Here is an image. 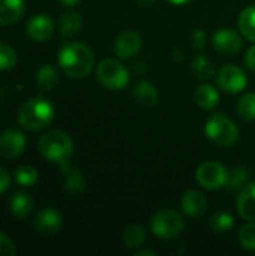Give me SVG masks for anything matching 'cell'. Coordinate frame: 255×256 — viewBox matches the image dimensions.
Listing matches in <instances>:
<instances>
[{
	"mask_svg": "<svg viewBox=\"0 0 255 256\" xmlns=\"http://www.w3.org/2000/svg\"><path fill=\"white\" fill-rule=\"evenodd\" d=\"M9 206H11V212L14 216L24 219L33 210V200L30 198V195H27L24 192H18L11 198Z\"/></svg>",
	"mask_w": 255,
	"mask_h": 256,
	"instance_id": "cell-22",
	"label": "cell"
},
{
	"mask_svg": "<svg viewBox=\"0 0 255 256\" xmlns=\"http://www.w3.org/2000/svg\"><path fill=\"white\" fill-rule=\"evenodd\" d=\"M194 99L200 108H203L206 111H213L219 104V92L212 84H201L195 90Z\"/></svg>",
	"mask_w": 255,
	"mask_h": 256,
	"instance_id": "cell-17",
	"label": "cell"
},
{
	"mask_svg": "<svg viewBox=\"0 0 255 256\" xmlns=\"http://www.w3.org/2000/svg\"><path fill=\"white\" fill-rule=\"evenodd\" d=\"M245 64H246V68H248L251 72H254L255 74V45H252V46L248 50V52L245 54Z\"/></svg>",
	"mask_w": 255,
	"mask_h": 256,
	"instance_id": "cell-35",
	"label": "cell"
},
{
	"mask_svg": "<svg viewBox=\"0 0 255 256\" xmlns=\"http://www.w3.org/2000/svg\"><path fill=\"white\" fill-rule=\"evenodd\" d=\"M83 26L81 16L77 12H66L59 20V32L63 38L75 36Z\"/></svg>",
	"mask_w": 255,
	"mask_h": 256,
	"instance_id": "cell-21",
	"label": "cell"
},
{
	"mask_svg": "<svg viewBox=\"0 0 255 256\" xmlns=\"http://www.w3.org/2000/svg\"><path fill=\"white\" fill-rule=\"evenodd\" d=\"M96 76L102 87L119 92L129 84L128 69L116 58H104L96 68Z\"/></svg>",
	"mask_w": 255,
	"mask_h": 256,
	"instance_id": "cell-6",
	"label": "cell"
},
{
	"mask_svg": "<svg viewBox=\"0 0 255 256\" xmlns=\"http://www.w3.org/2000/svg\"><path fill=\"white\" fill-rule=\"evenodd\" d=\"M233 226H234V218L227 212L215 213L210 218V228L218 234H224V232L233 230Z\"/></svg>",
	"mask_w": 255,
	"mask_h": 256,
	"instance_id": "cell-27",
	"label": "cell"
},
{
	"mask_svg": "<svg viewBox=\"0 0 255 256\" xmlns=\"http://www.w3.org/2000/svg\"><path fill=\"white\" fill-rule=\"evenodd\" d=\"M41 154L54 164H66L74 154V142L71 136L62 130H50L39 138L38 142Z\"/></svg>",
	"mask_w": 255,
	"mask_h": 256,
	"instance_id": "cell-3",
	"label": "cell"
},
{
	"mask_svg": "<svg viewBox=\"0 0 255 256\" xmlns=\"http://www.w3.org/2000/svg\"><path fill=\"white\" fill-rule=\"evenodd\" d=\"M137 256H155V252H152V250H141V252H138Z\"/></svg>",
	"mask_w": 255,
	"mask_h": 256,
	"instance_id": "cell-37",
	"label": "cell"
},
{
	"mask_svg": "<svg viewBox=\"0 0 255 256\" xmlns=\"http://www.w3.org/2000/svg\"><path fill=\"white\" fill-rule=\"evenodd\" d=\"M218 87L225 93H240L248 86L246 74L236 64L222 66L216 76Z\"/></svg>",
	"mask_w": 255,
	"mask_h": 256,
	"instance_id": "cell-8",
	"label": "cell"
},
{
	"mask_svg": "<svg viewBox=\"0 0 255 256\" xmlns=\"http://www.w3.org/2000/svg\"><path fill=\"white\" fill-rule=\"evenodd\" d=\"M237 26L243 38H246L251 42H255V4L246 6L240 12Z\"/></svg>",
	"mask_w": 255,
	"mask_h": 256,
	"instance_id": "cell-20",
	"label": "cell"
},
{
	"mask_svg": "<svg viewBox=\"0 0 255 256\" xmlns=\"http://www.w3.org/2000/svg\"><path fill=\"white\" fill-rule=\"evenodd\" d=\"M146 230L141 226V225H137V224H132L129 226L125 228L123 231V236H122V240H123V244L129 249H137L140 246L144 244L146 242Z\"/></svg>",
	"mask_w": 255,
	"mask_h": 256,
	"instance_id": "cell-23",
	"label": "cell"
},
{
	"mask_svg": "<svg viewBox=\"0 0 255 256\" xmlns=\"http://www.w3.org/2000/svg\"><path fill=\"white\" fill-rule=\"evenodd\" d=\"M237 114L246 120V122H252L255 120V93L249 92L245 93L239 102H237Z\"/></svg>",
	"mask_w": 255,
	"mask_h": 256,
	"instance_id": "cell-26",
	"label": "cell"
},
{
	"mask_svg": "<svg viewBox=\"0 0 255 256\" xmlns=\"http://www.w3.org/2000/svg\"><path fill=\"white\" fill-rule=\"evenodd\" d=\"M54 106L44 98H33L26 100L18 110V123L30 130L47 128L54 120Z\"/></svg>",
	"mask_w": 255,
	"mask_h": 256,
	"instance_id": "cell-2",
	"label": "cell"
},
{
	"mask_svg": "<svg viewBox=\"0 0 255 256\" xmlns=\"http://www.w3.org/2000/svg\"><path fill=\"white\" fill-rule=\"evenodd\" d=\"M11 186V176L5 168H0V195L5 194Z\"/></svg>",
	"mask_w": 255,
	"mask_h": 256,
	"instance_id": "cell-34",
	"label": "cell"
},
{
	"mask_svg": "<svg viewBox=\"0 0 255 256\" xmlns=\"http://www.w3.org/2000/svg\"><path fill=\"white\" fill-rule=\"evenodd\" d=\"M26 32H27V36L32 40H35V42H45L54 33V21L48 15H45V14H38V15L32 16L27 21Z\"/></svg>",
	"mask_w": 255,
	"mask_h": 256,
	"instance_id": "cell-13",
	"label": "cell"
},
{
	"mask_svg": "<svg viewBox=\"0 0 255 256\" xmlns=\"http://www.w3.org/2000/svg\"><path fill=\"white\" fill-rule=\"evenodd\" d=\"M249 170L246 166H237L234 168L230 176H228V182H227V190L230 192H236V190H242L248 183H249Z\"/></svg>",
	"mask_w": 255,
	"mask_h": 256,
	"instance_id": "cell-25",
	"label": "cell"
},
{
	"mask_svg": "<svg viewBox=\"0 0 255 256\" xmlns=\"http://www.w3.org/2000/svg\"><path fill=\"white\" fill-rule=\"evenodd\" d=\"M192 72L197 75V78H210L215 74V68L212 64V62L206 57V56H197L192 62Z\"/></svg>",
	"mask_w": 255,
	"mask_h": 256,
	"instance_id": "cell-29",
	"label": "cell"
},
{
	"mask_svg": "<svg viewBox=\"0 0 255 256\" xmlns=\"http://www.w3.org/2000/svg\"><path fill=\"white\" fill-rule=\"evenodd\" d=\"M228 170L215 160H207L203 162L195 172V178L198 182V184L204 189L209 190H216V189H222L227 186L228 182Z\"/></svg>",
	"mask_w": 255,
	"mask_h": 256,
	"instance_id": "cell-7",
	"label": "cell"
},
{
	"mask_svg": "<svg viewBox=\"0 0 255 256\" xmlns=\"http://www.w3.org/2000/svg\"><path fill=\"white\" fill-rule=\"evenodd\" d=\"M170 3H173V4H186V3H189L191 0H168Z\"/></svg>",
	"mask_w": 255,
	"mask_h": 256,
	"instance_id": "cell-38",
	"label": "cell"
},
{
	"mask_svg": "<svg viewBox=\"0 0 255 256\" xmlns=\"http://www.w3.org/2000/svg\"><path fill=\"white\" fill-rule=\"evenodd\" d=\"M17 254V248L14 242L3 232H0V256H14Z\"/></svg>",
	"mask_w": 255,
	"mask_h": 256,
	"instance_id": "cell-32",
	"label": "cell"
},
{
	"mask_svg": "<svg viewBox=\"0 0 255 256\" xmlns=\"http://www.w3.org/2000/svg\"><path fill=\"white\" fill-rule=\"evenodd\" d=\"M62 225H63L62 214L51 207L39 210L38 214L35 216V220H33V226H35L36 232H39L42 236L57 234L62 230Z\"/></svg>",
	"mask_w": 255,
	"mask_h": 256,
	"instance_id": "cell-12",
	"label": "cell"
},
{
	"mask_svg": "<svg viewBox=\"0 0 255 256\" xmlns=\"http://www.w3.org/2000/svg\"><path fill=\"white\" fill-rule=\"evenodd\" d=\"M138 2H140L141 4H146V6H149V4H152L155 0H138Z\"/></svg>",
	"mask_w": 255,
	"mask_h": 256,
	"instance_id": "cell-39",
	"label": "cell"
},
{
	"mask_svg": "<svg viewBox=\"0 0 255 256\" xmlns=\"http://www.w3.org/2000/svg\"><path fill=\"white\" fill-rule=\"evenodd\" d=\"M27 147L26 135L17 129H8L0 134V156L5 159H15L24 153Z\"/></svg>",
	"mask_w": 255,
	"mask_h": 256,
	"instance_id": "cell-9",
	"label": "cell"
},
{
	"mask_svg": "<svg viewBox=\"0 0 255 256\" xmlns=\"http://www.w3.org/2000/svg\"><path fill=\"white\" fill-rule=\"evenodd\" d=\"M39 174L36 171V168L29 166V165H23L15 171V180L20 186L23 188H32L38 183Z\"/></svg>",
	"mask_w": 255,
	"mask_h": 256,
	"instance_id": "cell-28",
	"label": "cell"
},
{
	"mask_svg": "<svg viewBox=\"0 0 255 256\" xmlns=\"http://www.w3.org/2000/svg\"><path fill=\"white\" fill-rule=\"evenodd\" d=\"M180 208L189 218H201L207 210V200L198 190H188L180 198Z\"/></svg>",
	"mask_w": 255,
	"mask_h": 256,
	"instance_id": "cell-14",
	"label": "cell"
},
{
	"mask_svg": "<svg viewBox=\"0 0 255 256\" xmlns=\"http://www.w3.org/2000/svg\"><path fill=\"white\" fill-rule=\"evenodd\" d=\"M59 66L74 80L86 78L95 66V54L90 46L81 42H68L59 51Z\"/></svg>",
	"mask_w": 255,
	"mask_h": 256,
	"instance_id": "cell-1",
	"label": "cell"
},
{
	"mask_svg": "<svg viewBox=\"0 0 255 256\" xmlns=\"http://www.w3.org/2000/svg\"><path fill=\"white\" fill-rule=\"evenodd\" d=\"M150 228L158 238L174 240L185 231V220L177 212L170 208H162L153 214Z\"/></svg>",
	"mask_w": 255,
	"mask_h": 256,
	"instance_id": "cell-5",
	"label": "cell"
},
{
	"mask_svg": "<svg viewBox=\"0 0 255 256\" xmlns=\"http://www.w3.org/2000/svg\"><path fill=\"white\" fill-rule=\"evenodd\" d=\"M237 213L242 219L255 222V182H249L237 196Z\"/></svg>",
	"mask_w": 255,
	"mask_h": 256,
	"instance_id": "cell-15",
	"label": "cell"
},
{
	"mask_svg": "<svg viewBox=\"0 0 255 256\" xmlns=\"http://www.w3.org/2000/svg\"><path fill=\"white\" fill-rule=\"evenodd\" d=\"M191 42H192V46L195 50H203L207 44V34L203 28H197L194 33H192V38H191Z\"/></svg>",
	"mask_w": 255,
	"mask_h": 256,
	"instance_id": "cell-33",
	"label": "cell"
},
{
	"mask_svg": "<svg viewBox=\"0 0 255 256\" xmlns=\"http://www.w3.org/2000/svg\"><path fill=\"white\" fill-rule=\"evenodd\" d=\"M36 82L44 90H53L57 86V82H59L57 70L53 66H50V64L41 66L36 70Z\"/></svg>",
	"mask_w": 255,
	"mask_h": 256,
	"instance_id": "cell-24",
	"label": "cell"
},
{
	"mask_svg": "<svg viewBox=\"0 0 255 256\" xmlns=\"http://www.w3.org/2000/svg\"><path fill=\"white\" fill-rule=\"evenodd\" d=\"M134 98L140 105L144 106H155L159 102V92L158 88L149 81H138L134 87Z\"/></svg>",
	"mask_w": 255,
	"mask_h": 256,
	"instance_id": "cell-18",
	"label": "cell"
},
{
	"mask_svg": "<svg viewBox=\"0 0 255 256\" xmlns=\"http://www.w3.org/2000/svg\"><path fill=\"white\" fill-rule=\"evenodd\" d=\"M143 46L141 36L134 30H126L120 33L114 40V51L119 58L122 60H131L134 58Z\"/></svg>",
	"mask_w": 255,
	"mask_h": 256,
	"instance_id": "cell-10",
	"label": "cell"
},
{
	"mask_svg": "<svg viewBox=\"0 0 255 256\" xmlns=\"http://www.w3.org/2000/svg\"><path fill=\"white\" fill-rule=\"evenodd\" d=\"M26 9L24 0H0V26L17 22Z\"/></svg>",
	"mask_w": 255,
	"mask_h": 256,
	"instance_id": "cell-16",
	"label": "cell"
},
{
	"mask_svg": "<svg viewBox=\"0 0 255 256\" xmlns=\"http://www.w3.org/2000/svg\"><path fill=\"white\" fill-rule=\"evenodd\" d=\"M213 46L222 56H236L242 48V36L233 28L224 27L213 34Z\"/></svg>",
	"mask_w": 255,
	"mask_h": 256,
	"instance_id": "cell-11",
	"label": "cell"
},
{
	"mask_svg": "<svg viewBox=\"0 0 255 256\" xmlns=\"http://www.w3.org/2000/svg\"><path fill=\"white\" fill-rule=\"evenodd\" d=\"M80 0H60V3H63L65 6H74V4H77Z\"/></svg>",
	"mask_w": 255,
	"mask_h": 256,
	"instance_id": "cell-36",
	"label": "cell"
},
{
	"mask_svg": "<svg viewBox=\"0 0 255 256\" xmlns=\"http://www.w3.org/2000/svg\"><path fill=\"white\" fill-rule=\"evenodd\" d=\"M239 243L243 249L255 252V222H248L240 228Z\"/></svg>",
	"mask_w": 255,
	"mask_h": 256,
	"instance_id": "cell-30",
	"label": "cell"
},
{
	"mask_svg": "<svg viewBox=\"0 0 255 256\" xmlns=\"http://www.w3.org/2000/svg\"><path fill=\"white\" fill-rule=\"evenodd\" d=\"M60 171L63 172V180H65V188L66 190L72 192V194H78L83 192L86 188V180L81 174L80 170L74 168L69 165V162L62 164L60 165Z\"/></svg>",
	"mask_w": 255,
	"mask_h": 256,
	"instance_id": "cell-19",
	"label": "cell"
},
{
	"mask_svg": "<svg viewBox=\"0 0 255 256\" xmlns=\"http://www.w3.org/2000/svg\"><path fill=\"white\" fill-rule=\"evenodd\" d=\"M206 136L219 147H230L239 140L237 124L225 114H213L204 126Z\"/></svg>",
	"mask_w": 255,
	"mask_h": 256,
	"instance_id": "cell-4",
	"label": "cell"
},
{
	"mask_svg": "<svg viewBox=\"0 0 255 256\" xmlns=\"http://www.w3.org/2000/svg\"><path fill=\"white\" fill-rule=\"evenodd\" d=\"M17 60H18L17 51L11 45L0 42V70L12 69L17 64Z\"/></svg>",
	"mask_w": 255,
	"mask_h": 256,
	"instance_id": "cell-31",
	"label": "cell"
}]
</instances>
